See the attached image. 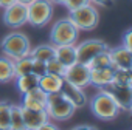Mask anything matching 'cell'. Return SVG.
<instances>
[{
    "label": "cell",
    "mask_w": 132,
    "mask_h": 130,
    "mask_svg": "<svg viewBox=\"0 0 132 130\" xmlns=\"http://www.w3.org/2000/svg\"><path fill=\"white\" fill-rule=\"evenodd\" d=\"M79 30L73 23V20L67 16L62 17L51 26L50 31V43L51 45H75L79 39Z\"/></svg>",
    "instance_id": "1"
},
{
    "label": "cell",
    "mask_w": 132,
    "mask_h": 130,
    "mask_svg": "<svg viewBox=\"0 0 132 130\" xmlns=\"http://www.w3.org/2000/svg\"><path fill=\"white\" fill-rule=\"evenodd\" d=\"M0 48H2L3 56L10 57L11 60L30 56L31 51V43L27 34L20 33V31H13L10 34H6L0 43Z\"/></svg>",
    "instance_id": "2"
},
{
    "label": "cell",
    "mask_w": 132,
    "mask_h": 130,
    "mask_svg": "<svg viewBox=\"0 0 132 130\" xmlns=\"http://www.w3.org/2000/svg\"><path fill=\"white\" fill-rule=\"evenodd\" d=\"M54 13V5L48 0H31L27 5V23L34 28H42L50 23Z\"/></svg>",
    "instance_id": "3"
},
{
    "label": "cell",
    "mask_w": 132,
    "mask_h": 130,
    "mask_svg": "<svg viewBox=\"0 0 132 130\" xmlns=\"http://www.w3.org/2000/svg\"><path fill=\"white\" fill-rule=\"evenodd\" d=\"M90 110L100 121H113L120 115V108L113 99L103 90H98V93L90 99Z\"/></svg>",
    "instance_id": "4"
},
{
    "label": "cell",
    "mask_w": 132,
    "mask_h": 130,
    "mask_svg": "<svg viewBox=\"0 0 132 130\" xmlns=\"http://www.w3.org/2000/svg\"><path fill=\"white\" fill-rule=\"evenodd\" d=\"M45 112H47L50 121H67L75 115L76 108L61 93H53V95L47 96Z\"/></svg>",
    "instance_id": "5"
},
{
    "label": "cell",
    "mask_w": 132,
    "mask_h": 130,
    "mask_svg": "<svg viewBox=\"0 0 132 130\" xmlns=\"http://www.w3.org/2000/svg\"><path fill=\"white\" fill-rule=\"evenodd\" d=\"M69 17L78 26L79 31H92L100 23V13L93 3H86L73 11H70Z\"/></svg>",
    "instance_id": "6"
},
{
    "label": "cell",
    "mask_w": 132,
    "mask_h": 130,
    "mask_svg": "<svg viewBox=\"0 0 132 130\" xmlns=\"http://www.w3.org/2000/svg\"><path fill=\"white\" fill-rule=\"evenodd\" d=\"M100 90H103L113 99L120 112H129L132 108V87H124L110 82L104 87H100Z\"/></svg>",
    "instance_id": "7"
},
{
    "label": "cell",
    "mask_w": 132,
    "mask_h": 130,
    "mask_svg": "<svg viewBox=\"0 0 132 130\" xmlns=\"http://www.w3.org/2000/svg\"><path fill=\"white\" fill-rule=\"evenodd\" d=\"M62 78H64V82L84 88V87L90 85V68L87 67V63L76 62V63L70 65V67H67Z\"/></svg>",
    "instance_id": "8"
},
{
    "label": "cell",
    "mask_w": 132,
    "mask_h": 130,
    "mask_svg": "<svg viewBox=\"0 0 132 130\" xmlns=\"http://www.w3.org/2000/svg\"><path fill=\"white\" fill-rule=\"evenodd\" d=\"M76 59L81 63H87L93 56H96L98 53L107 50V43L101 39H89V40H82L81 43H76Z\"/></svg>",
    "instance_id": "9"
},
{
    "label": "cell",
    "mask_w": 132,
    "mask_h": 130,
    "mask_svg": "<svg viewBox=\"0 0 132 130\" xmlns=\"http://www.w3.org/2000/svg\"><path fill=\"white\" fill-rule=\"evenodd\" d=\"M3 22L10 28H19L27 23V5L14 2L3 10Z\"/></svg>",
    "instance_id": "10"
},
{
    "label": "cell",
    "mask_w": 132,
    "mask_h": 130,
    "mask_svg": "<svg viewBox=\"0 0 132 130\" xmlns=\"http://www.w3.org/2000/svg\"><path fill=\"white\" fill-rule=\"evenodd\" d=\"M59 93H61L65 99H67L76 110H78V108H82V107L87 104V96H86L84 90L79 88V87H75V85H72V84L64 82V85H62V88H61Z\"/></svg>",
    "instance_id": "11"
},
{
    "label": "cell",
    "mask_w": 132,
    "mask_h": 130,
    "mask_svg": "<svg viewBox=\"0 0 132 130\" xmlns=\"http://www.w3.org/2000/svg\"><path fill=\"white\" fill-rule=\"evenodd\" d=\"M23 99H22V107L25 108H30V110H45V105H47V93L42 91L39 87L30 90L28 93L22 95Z\"/></svg>",
    "instance_id": "12"
},
{
    "label": "cell",
    "mask_w": 132,
    "mask_h": 130,
    "mask_svg": "<svg viewBox=\"0 0 132 130\" xmlns=\"http://www.w3.org/2000/svg\"><path fill=\"white\" fill-rule=\"evenodd\" d=\"M110 51L112 67L115 70H132V51L126 50L124 47H118Z\"/></svg>",
    "instance_id": "13"
},
{
    "label": "cell",
    "mask_w": 132,
    "mask_h": 130,
    "mask_svg": "<svg viewBox=\"0 0 132 130\" xmlns=\"http://www.w3.org/2000/svg\"><path fill=\"white\" fill-rule=\"evenodd\" d=\"M22 115H23L25 130H36L44 122L48 121V115L45 110H30V108L22 107Z\"/></svg>",
    "instance_id": "14"
},
{
    "label": "cell",
    "mask_w": 132,
    "mask_h": 130,
    "mask_svg": "<svg viewBox=\"0 0 132 130\" xmlns=\"http://www.w3.org/2000/svg\"><path fill=\"white\" fill-rule=\"evenodd\" d=\"M64 85V78L61 76H53V75H42L39 78V82H37V87L45 91L47 95H53V93H59L61 88Z\"/></svg>",
    "instance_id": "15"
},
{
    "label": "cell",
    "mask_w": 132,
    "mask_h": 130,
    "mask_svg": "<svg viewBox=\"0 0 132 130\" xmlns=\"http://www.w3.org/2000/svg\"><path fill=\"white\" fill-rule=\"evenodd\" d=\"M75 45H54V57H57L65 67H70L78 62Z\"/></svg>",
    "instance_id": "16"
},
{
    "label": "cell",
    "mask_w": 132,
    "mask_h": 130,
    "mask_svg": "<svg viewBox=\"0 0 132 130\" xmlns=\"http://www.w3.org/2000/svg\"><path fill=\"white\" fill-rule=\"evenodd\" d=\"M113 67H106V68H98V70H90V85L95 87H104L112 82L113 78Z\"/></svg>",
    "instance_id": "17"
},
{
    "label": "cell",
    "mask_w": 132,
    "mask_h": 130,
    "mask_svg": "<svg viewBox=\"0 0 132 130\" xmlns=\"http://www.w3.org/2000/svg\"><path fill=\"white\" fill-rule=\"evenodd\" d=\"M16 78L14 75V62L6 57V56H0V84H8L13 82Z\"/></svg>",
    "instance_id": "18"
},
{
    "label": "cell",
    "mask_w": 132,
    "mask_h": 130,
    "mask_svg": "<svg viewBox=\"0 0 132 130\" xmlns=\"http://www.w3.org/2000/svg\"><path fill=\"white\" fill-rule=\"evenodd\" d=\"M14 81H16V87H17L19 93L20 95H25L30 90H33V88L37 87L39 78L36 75H33V73H28V75H22V76L14 78Z\"/></svg>",
    "instance_id": "19"
},
{
    "label": "cell",
    "mask_w": 132,
    "mask_h": 130,
    "mask_svg": "<svg viewBox=\"0 0 132 130\" xmlns=\"http://www.w3.org/2000/svg\"><path fill=\"white\" fill-rule=\"evenodd\" d=\"M53 56H54V45H51V43H40V45L31 48V51H30L31 59H37L42 62H47Z\"/></svg>",
    "instance_id": "20"
},
{
    "label": "cell",
    "mask_w": 132,
    "mask_h": 130,
    "mask_svg": "<svg viewBox=\"0 0 132 130\" xmlns=\"http://www.w3.org/2000/svg\"><path fill=\"white\" fill-rule=\"evenodd\" d=\"M87 67L90 70H98V68H106V67H112V60H110V51L109 48L98 53L96 56H93L89 62H87Z\"/></svg>",
    "instance_id": "21"
},
{
    "label": "cell",
    "mask_w": 132,
    "mask_h": 130,
    "mask_svg": "<svg viewBox=\"0 0 132 130\" xmlns=\"http://www.w3.org/2000/svg\"><path fill=\"white\" fill-rule=\"evenodd\" d=\"M10 130H25L22 105L11 104V115H10Z\"/></svg>",
    "instance_id": "22"
},
{
    "label": "cell",
    "mask_w": 132,
    "mask_h": 130,
    "mask_svg": "<svg viewBox=\"0 0 132 130\" xmlns=\"http://www.w3.org/2000/svg\"><path fill=\"white\" fill-rule=\"evenodd\" d=\"M45 70H47V73L48 75H53V76H64V73H65V70H67V67L57 59V57H51V59H48L47 62H45Z\"/></svg>",
    "instance_id": "23"
},
{
    "label": "cell",
    "mask_w": 132,
    "mask_h": 130,
    "mask_svg": "<svg viewBox=\"0 0 132 130\" xmlns=\"http://www.w3.org/2000/svg\"><path fill=\"white\" fill-rule=\"evenodd\" d=\"M13 62H14V75H16V78H17V76H22V75L31 73V63H33V59H31L30 56L16 59V60H13Z\"/></svg>",
    "instance_id": "24"
},
{
    "label": "cell",
    "mask_w": 132,
    "mask_h": 130,
    "mask_svg": "<svg viewBox=\"0 0 132 130\" xmlns=\"http://www.w3.org/2000/svg\"><path fill=\"white\" fill-rule=\"evenodd\" d=\"M112 82L124 87H132V70H115Z\"/></svg>",
    "instance_id": "25"
},
{
    "label": "cell",
    "mask_w": 132,
    "mask_h": 130,
    "mask_svg": "<svg viewBox=\"0 0 132 130\" xmlns=\"http://www.w3.org/2000/svg\"><path fill=\"white\" fill-rule=\"evenodd\" d=\"M11 104L8 101H0V130H10Z\"/></svg>",
    "instance_id": "26"
},
{
    "label": "cell",
    "mask_w": 132,
    "mask_h": 130,
    "mask_svg": "<svg viewBox=\"0 0 132 130\" xmlns=\"http://www.w3.org/2000/svg\"><path fill=\"white\" fill-rule=\"evenodd\" d=\"M31 73L36 75L37 78H40L42 75H45V73H47V70H45V62L37 60V59H33V63H31Z\"/></svg>",
    "instance_id": "27"
},
{
    "label": "cell",
    "mask_w": 132,
    "mask_h": 130,
    "mask_svg": "<svg viewBox=\"0 0 132 130\" xmlns=\"http://www.w3.org/2000/svg\"><path fill=\"white\" fill-rule=\"evenodd\" d=\"M86 3H90V2L89 0H64V6L69 10V13L82 6V5H86Z\"/></svg>",
    "instance_id": "28"
},
{
    "label": "cell",
    "mask_w": 132,
    "mask_h": 130,
    "mask_svg": "<svg viewBox=\"0 0 132 130\" xmlns=\"http://www.w3.org/2000/svg\"><path fill=\"white\" fill-rule=\"evenodd\" d=\"M121 47H124L126 50H130L132 51V30H126V33L123 34V42H121Z\"/></svg>",
    "instance_id": "29"
},
{
    "label": "cell",
    "mask_w": 132,
    "mask_h": 130,
    "mask_svg": "<svg viewBox=\"0 0 132 130\" xmlns=\"http://www.w3.org/2000/svg\"><path fill=\"white\" fill-rule=\"evenodd\" d=\"M36 130H59V127L56 125V124H53L50 119L47 121V122H44L39 128H36Z\"/></svg>",
    "instance_id": "30"
},
{
    "label": "cell",
    "mask_w": 132,
    "mask_h": 130,
    "mask_svg": "<svg viewBox=\"0 0 132 130\" xmlns=\"http://www.w3.org/2000/svg\"><path fill=\"white\" fill-rule=\"evenodd\" d=\"M90 3H93L95 6H110L112 5V0H89Z\"/></svg>",
    "instance_id": "31"
},
{
    "label": "cell",
    "mask_w": 132,
    "mask_h": 130,
    "mask_svg": "<svg viewBox=\"0 0 132 130\" xmlns=\"http://www.w3.org/2000/svg\"><path fill=\"white\" fill-rule=\"evenodd\" d=\"M72 130H98L95 125H87V124H81V125H76L73 127Z\"/></svg>",
    "instance_id": "32"
},
{
    "label": "cell",
    "mask_w": 132,
    "mask_h": 130,
    "mask_svg": "<svg viewBox=\"0 0 132 130\" xmlns=\"http://www.w3.org/2000/svg\"><path fill=\"white\" fill-rule=\"evenodd\" d=\"M14 2H16V0H0V8L5 10V8H8V6H11Z\"/></svg>",
    "instance_id": "33"
},
{
    "label": "cell",
    "mask_w": 132,
    "mask_h": 130,
    "mask_svg": "<svg viewBox=\"0 0 132 130\" xmlns=\"http://www.w3.org/2000/svg\"><path fill=\"white\" fill-rule=\"evenodd\" d=\"M48 2H51L53 5H64V0H48Z\"/></svg>",
    "instance_id": "34"
},
{
    "label": "cell",
    "mask_w": 132,
    "mask_h": 130,
    "mask_svg": "<svg viewBox=\"0 0 132 130\" xmlns=\"http://www.w3.org/2000/svg\"><path fill=\"white\" fill-rule=\"evenodd\" d=\"M16 2H19V3H23V5H28L31 0H16Z\"/></svg>",
    "instance_id": "35"
}]
</instances>
